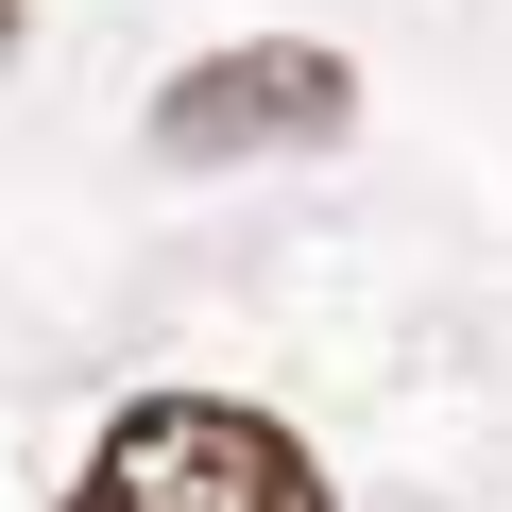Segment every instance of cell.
Returning <instances> with one entry per match:
<instances>
[{
    "label": "cell",
    "instance_id": "2",
    "mask_svg": "<svg viewBox=\"0 0 512 512\" xmlns=\"http://www.w3.org/2000/svg\"><path fill=\"white\" fill-rule=\"evenodd\" d=\"M342 120H359V69H342V52H308V35H239V52H205V69H171V86H154V154H171V171L308 154V137H342Z\"/></svg>",
    "mask_w": 512,
    "mask_h": 512
},
{
    "label": "cell",
    "instance_id": "1",
    "mask_svg": "<svg viewBox=\"0 0 512 512\" xmlns=\"http://www.w3.org/2000/svg\"><path fill=\"white\" fill-rule=\"evenodd\" d=\"M69 512H342V495H325V461L274 410H239V393H137L86 444Z\"/></svg>",
    "mask_w": 512,
    "mask_h": 512
},
{
    "label": "cell",
    "instance_id": "3",
    "mask_svg": "<svg viewBox=\"0 0 512 512\" xmlns=\"http://www.w3.org/2000/svg\"><path fill=\"white\" fill-rule=\"evenodd\" d=\"M0 52H18V0H0Z\"/></svg>",
    "mask_w": 512,
    "mask_h": 512
}]
</instances>
